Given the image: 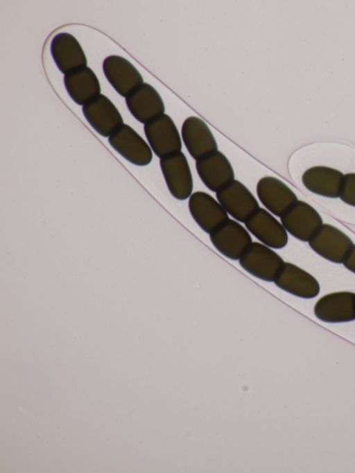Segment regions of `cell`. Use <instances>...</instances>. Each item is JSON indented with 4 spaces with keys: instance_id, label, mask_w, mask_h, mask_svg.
<instances>
[{
    "instance_id": "obj_1",
    "label": "cell",
    "mask_w": 355,
    "mask_h": 473,
    "mask_svg": "<svg viewBox=\"0 0 355 473\" xmlns=\"http://www.w3.org/2000/svg\"><path fill=\"white\" fill-rule=\"evenodd\" d=\"M239 261L245 271L266 282H274L284 263L277 252L259 242H252Z\"/></svg>"
},
{
    "instance_id": "obj_2",
    "label": "cell",
    "mask_w": 355,
    "mask_h": 473,
    "mask_svg": "<svg viewBox=\"0 0 355 473\" xmlns=\"http://www.w3.org/2000/svg\"><path fill=\"white\" fill-rule=\"evenodd\" d=\"M144 132L152 150L159 158L181 151L180 133L168 114H164L145 123Z\"/></svg>"
},
{
    "instance_id": "obj_3",
    "label": "cell",
    "mask_w": 355,
    "mask_h": 473,
    "mask_svg": "<svg viewBox=\"0 0 355 473\" xmlns=\"http://www.w3.org/2000/svg\"><path fill=\"white\" fill-rule=\"evenodd\" d=\"M308 242L319 255L338 264L343 263L354 245L346 234L327 223L322 224Z\"/></svg>"
},
{
    "instance_id": "obj_4",
    "label": "cell",
    "mask_w": 355,
    "mask_h": 473,
    "mask_svg": "<svg viewBox=\"0 0 355 473\" xmlns=\"http://www.w3.org/2000/svg\"><path fill=\"white\" fill-rule=\"evenodd\" d=\"M280 219L286 232L302 241H309L323 224L319 213L302 200L295 202Z\"/></svg>"
},
{
    "instance_id": "obj_5",
    "label": "cell",
    "mask_w": 355,
    "mask_h": 473,
    "mask_svg": "<svg viewBox=\"0 0 355 473\" xmlns=\"http://www.w3.org/2000/svg\"><path fill=\"white\" fill-rule=\"evenodd\" d=\"M209 237L216 250L232 260H239L252 243L248 230L230 218L211 232Z\"/></svg>"
},
{
    "instance_id": "obj_6",
    "label": "cell",
    "mask_w": 355,
    "mask_h": 473,
    "mask_svg": "<svg viewBox=\"0 0 355 473\" xmlns=\"http://www.w3.org/2000/svg\"><path fill=\"white\" fill-rule=\"evenodd\" d=\"M111 146L133 164L145 166L153 159L150 146L130 126L122 124L108 138Z\"/></svg>"
},
{
    "instance_id": "obj_7",
    "label": "cell",
    "mask_w": 355,
    "mask_h": 473,
    "mask_svg": "<svg viewBox=\"0 0 355 473\" xmlns=\"http://www.w3.org/2000/svg\"><path fill=\"white\" fill-rule=\"evenodd\" d=\"M160 167L168 189L178 200L189 198L193 178L187 159L182 152L160 158Z\"/></svg>"
},
{
    "instance_id": "obj_8",
    "label": "cell",
    "mask_w": 355,
    "mask_h": 473,
    "mask_svg": "<svg viewBox=\"0 0 355 473\" xmlns=\"http://www.w3.org/2000/svg\"><path fill=\"white\" fill-rule=\"evenodd\" d=\"M216 194L218 201L227 213L242 223H245L259 207L253 194L236 180H234Z\"/></svg>"
},
{
    "instance_id": "obj_9",
    "label": "cell",
    "mask_w": 355,
    "mask_h": 473,
    "mask_svg": "<svg viewBox=\"0 0 355 473\" xmlns=\"http://www.w3.org/2000/svg\"><path fill=\"white\" fill-rule=\"evenodd\" d=\"M83 112L91 126L103 137H110L123 124L119 110L103 94H100L85 104Z\"/></svg>"
},
{
    "instance_id": "obj_10",
    "label": "cell",
    "mask_w": 355,
    "mask_h": 473,
    "mask_svg": "<svg viewBox=\"0 0 355 473\" xmlns=\"http://www.w3.org/2000/svg\"><path fill=\"white\" fill-rule=\"evenodd\" d=\"M245 227L263 244L272 248H282L288 243L287 232L267 210L259 207L244 223Z\"/></svg>"
},
{
    "instance_id": "obj_11",
    "label": "cell",
    "mask_w": 355,
    "mask_h": 473,
    "mask_svg": "<svg viewBox=\"0 0 355 473\" xmlns=\"http://www.w3.org/2000/svg\"><path fill=\"white\" fill-rule=\"evenodd\" d=\"M103 70L114 89L125 98L144 83L139 71L127 59L119 55L107 57L103 63Z\"/></svg>"
},
{
    "instance_id": "obj_12",
    "label": "cell",
    "mask_w": 355,
    "mask_h": 473,
    "mask_svg": "<svg viewBox=\"0 0 355 473\" xmlns=\"http://www.w3.org/2000/svg\"><path fill=\"white\" fill-rule=\"evenodd\" d=\"M196 167L202 182L212 191L217 192L234 180L230 162L218 150L196 160Z\"/></svg>"
},
{
    "instance_id": "obj_13",
    "label": "cell",
    "mask_w": 355,
    "mask_h": 473,
    "mask_svg": "<svg viewBox=\"0 0 355 473\" xmlns=\"http://www.w3.org/2000/svg\"><path fill=\"white\" fill-rule=\"evenodd\" d=\"M315 316L327 322H343L355 319V293L339 291L320 298L314 307Z\"/></svg>"
},
{
    "instance_id": "obj_14",
    "label": "cell",
    "mask_w": 355,
    "mask_h": 473,
    "mask_svg": "<svg viewBox=\"0 0 355 473\" xmlns=\"http://www.w3.org/2000/svg\"><path fill=\"white\" fill-rule=\"evenodd\" d=\"M189 209L196 223L209 234L229 219L228 214L219 202L203 191L191 195Z\"/></svg>"
},
{
    "instance_id": "obj_15",
    "label": "cell",
    "mask_w": 355,
    "mask_h": 473,
    "mask_svg": "<svg viewBox=\"0 0 355 473\" xmlns=\"http://www.w3.org/2000/svg\"><path fill=\"white\" fill-rule=\"evenodd\" d=\"M257 194L263 206L279 217L298 200L290 187L272 176H266L259 180Z\"/></svg>"
},
{
    "instance_id": "obj_16",
    "label": "cell",
    "mask_w": 355,
    "mask_h": 473,
    "mask_svg": "<svg viewBox=\"0 0 355 473\" xmlns=\"http://www.w3.org/2000/svg\"><path fill=\"white\" fill-rule=\"evenodd\" d=\"M274 282L281 289L302 298H314L320 292V284L313 275L289 262L284 263Z\"/></svg>"
},
{
    "instance_id": "obj_17",
    "label": "cell",
    "mask_w": 355,
    "mask_h": 473,
    "mask_svg": "<svg viewBox=\"0 0 355 473\" xmlns=\"http://www.w3.org/2000/svg\"><path fill=\"white\" fill-rule=\"evenodd\" d=\"M182 137L191 157L198 160L218 150L216 139L207 123L197 117H189L182 126Z\"/></svg>"
},
{
    "instance_id": "obj_18",
    "label": "cell",
    "mask_w": 355,
    "mask_h": 473,
    "mask_svg": "<svg viewBox=\"0 0 355 473\" xmlns=\"http://www.w3.org/2000/svg\"><path fill=\"white\" fill-rule=\"evenodd\" d=\"M130 113L139 122L146 123L164 114V102L157 91L148 83H142L126 98Z\"/></svg>"
},
{
    "instance_id": "obj_19",
    "label": "cell",
    "mask_w": 355,
    "mask_h": 473,
    "mask_svg": "<svg viewBox=\"0 0 355 473\" xmlns=\"http://www.w3.org/2000/svg\"><path fill=\"white\" fill-rule=\"evenodd\" d=\"M52 57L61 72L69 74L87 67V61L78 40L71 34L60 33L51 44Z\"/></svg>"
},
{
    "instance_id": "obj_20",
    "label": "cell",
    "mask_w": 355,
    "mask_h": 473,
    "mask_svg": "<svg viewBox=\"0 0 355 473\" xmlns=\"http://www.w3.org/2000/svg\"><path fill=\"white\" fill-rule=\"evenodd\" d=\"M344 174L334 168L316 166L308 169L302 175V181L310 191L328 198L340 196Z\"/></svg>"
},
{
    "instance_id": "obj_21",
    "label": "cell",
    "mask_w": 355,
    "mask_h": 473,
    "mask_svg": "<svg viewBox=\"0 0 355 473\" xmlns=\"http://www.w3.org/2000/svg\"><path fill=\"white\" fill-rule=\"evenodd\" d=\"M64 83L68 94L78 105H84L101 92L97 76L87 67L65 74Z\"/></svg>"
},
{
    "instance_id": "obj_22",
    "label": "cell",
    "mask_w": 355,
    "mask_h": 473,
    "mask_svg": "<svg viewBox=\"0 0 355 473\" xmlns=\"http://www.w3.org/2000/svg\"><path fill=\"white\" fill-rule=\"evenodd\" d=\"M339 198L344 203L355 207V173L344 175Z\"/></svg>"
},
{
    "instance_id": "obj_23",
    "label": "cell",
    "mask_w": 355,
    "mask_h": 473,
    "mask_svg": "<svg viewBox=\"0 0 355 473\" xmlns=\"http://www.w3.org/2000/svg\"><path fill=\"white\" fill-rule=\"evenodd\" d=\"M343 264L345 268L355 273V244L352 247Z\"/></svg>"
}]
</instances>
